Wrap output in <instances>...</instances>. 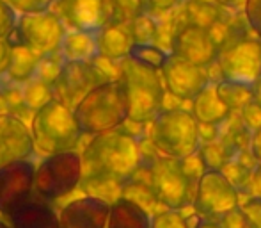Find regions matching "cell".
Wrapping results in <instances>:
<instances>
[{"mask_svg": "<svg viewBox=\"0 0 261 228\" xmlns=\"http://www.w3.org/2000/svg\"><path fill=\"white\" fill-rule=\"evenodd\" d=\"M82 178H112L117 182L132 178L142 163L139 141L123 130L93 135L80 153Z\"/></svg>", "mask_w": 261, "mask_h": 228, "instance_id": "6da1fadb", "label": "cell"}, {"mask_svg": "<svg viewBox=\"0 0 261 228\" xmlns=\"http://www.w3.org/2000/svg\"><path fill=\"white\" fill-rule=\"evenodd\" d=\"M71 111L82 135L116 130L128 121V98L123 82L119 79L100 82L87 91Z\"/></svg>", "mask_w": 261, "mask_h": 228, "instance_id": "7a4b0ae2", "label": "cell"}, {"mask_svg": "<svg viewBox=\"0 0 261 228\" xmlns=\"http://www.w3.org/2000/svg\"><path fill=\"white\" fill-rule=\"evenodd\" d=\"M119 80L128 98V120L132 123H151L164 109L165 87L160 72L124 57L119 61Z\"/></svg>", "mask_w": 261, "mask_h": 228, "instance_id": "3957f363", "label": "cell"}, {"mask_svg": "<svg viewBox=\"0 0 261 228\" xmlns=\"http://www.w3.org/2000/svg\"><path fill=\"white\" fill-rule=\"evenodd\" d=\"M149 139L160 155L176 161L187 159L201 146L199 123L187 109L165 107L153 118Z\"/></svg>", "mask_w": 261, "mask_h": 228, "instance_id": "277c9868", "label": "cell"}, {"mask_svg": "<svg viewBox=\"0 0 261 228\" xmlns=\"http://www.w3.org/2000/svg\"><path fill=\"white\" fill-rule=\"evenodd\" d=\"M215 64L220 79L251 86L261 73V41L244 27H231L219 39Z\"/></svg>", "mask_w": 261, "mask_h": 228, "instance_id": "5b68a950", "label": "cell"}, {"mask_svg": "<svg viewBox=\"0 0 261 228\" xmlns=\"http://www.w3.org/2000/svg\"><path fill=\"white\" fill-rule=\"evenodd\" d=\"M29 128L34 146L48 155L71 152L79 146L82 138L73 111L55 98L32 114Z\"/></svg>", "mask_w": 261, "mask_h": 228, "instance_id": "8992f818", "label": "cell"}, {"mask_svg": "<svg viewBox=\"0 0 261 228\" xmlns=\"http://www.w3.org/2000/svg\"><path fill=\"white\" fill-rule=\"evenodd\" d=\"M82 159L76 150L46 155L34 170V193L43 201L68 196L80 186Z\"/></svg>", "mask_w": 261, "mask_h": 228, "instance_id": "52a82bcc", "label": "cell"}, {"mask_svg": "<svg viewBox=\"0 0 261 228\" xmlns=\"http://www.w3.org/2000/svg\"><path fill=\"white\" fill-rule=\"evenodd\" d=\"M146 173L156 201L169 209H181L189 200L190 182L181 163L165 155H155L146 164Z\"/></svg>", "mask_w": 261, "mask_h": 228, "instance_id": "ba28073f", "label": "cell"}, {"mask_svg": "<svg viewBox=\"0 0 261 228\" xmlns=\"http://www.w3.org/2000/svg\"><path fill=\"white\" fill-rule=\"evenodd\" d=\"M14 31L23 45L38 52L39 56H48L61 50L68 29L59 14H55V11L46 9L18 14Z\"/></svg>", "mask_w": 261, "mask_h": 228, "instance_id": "9c48e42d", "label": "cell"}, {"mask_svg": "<svg viewBox=\"0 0 261 228\" xmlns=\"http://www.w3.org/2000/svg\"><path fill=\"white\" fill-rule=\"evenodd\" d=\"M238 191L231 182L215 170H204L196 184V205L197 212L206 218H222L226 212L238 207Z\"/></svg>", "mask_w": 261, "mask_h": 228, "instance_id": "30bf717a", "label": "cell"}, {"mask_svg": "<svg viewBox=\"0 0 261 228\" xmlns=\"http://www.w3.org/2000/svg\"><path fill=\"white\" fill-rule=\"evenodd\" d=\"M105 80L109 79L94 62L64 61L61 73L52 86L54 98L71 109L79 104L84 95H87V91H91L94 86L105 82Z\"/></svg>", "mask_w": 261, "mask_h": 228, "instance_id": "8fae6325", "label": "cell"}, {"mask_svg": "<svg viewBox=\"0 0 261 228\" xmlns=\"http://www.w3.org/2000/svg\"><path fill=\"white\" fill-rule=\"evenodd\" d=\"M217 49H219V41L212 29L189 24V21L176 29L171 39L172 56L203 68H208L215 62Z\"/></svg>", "mask_w": 261, "mask_h": 228, "instance_id": "7c38bea8", "label": "cell"}, {"mask_svg": "<svg viewBox=\"0 0 261 228\" xmlns=\"http://www.w3.org/2000/svg\"><path fill=\"white\" fill-rule=\"evenodd\" d=\"M160 77L165 91H169L178 100H192L204 86L212 82L206 68L192 64L172 54H169L160 68Z\"/></svg>", "mask_w": 261, "mask_h": 228, "instance_id": "4fadbf2b", "label": "cell"}, {"mask_svg": "<svg viewBox=\"0 0 261 228\" xmlns=\"http://www.w3.org/2000/svg\"><path fill=\"white\" fill-rule=\"evenodd\" d=\"M36 164L31 159L13 161L0 166V212L9 216L34 193Z\"/></svg>", "mask_w": 261, "mask_h": 228, "instance_id": "5bb4252c", "label": "cell"}, {"mask_svg": "<svg viewBox=\"0 0 261 228\" xmlns=\"http://www.w3.org/2000/svg\"><path fill=\"white\" fill-rule=\"evenodd\" d=\"M59 18L73 31L96 32L109 21L107 0H55Z\"/></svg>", "mask_w": 261, "mask_h": 228, "instance_id": "9a60e30c", "label": "cell"}, {"mask_svg": "<svg viewBox=\"0 0 261 228\" xmlns=\"http://www.w3.org/2000/svg\"><path fill=\"white\" fill-rule=\"evenodd\" d=\"M36 152L31 128L11 112L0 114V166L13 161L31 159Z\"/></svg>", "mask_w": 261, "mask_h": 228, "instance_id": "2e32d148", "label": "cell"}, {"mask_svg": "<svg viewBox=\"0 0 261 228\" xmlns=\"http://www.w3.org/2000/svg\"><path fill=\"white\" fill-rule=\"evenodd\" d=\"M110 205L94 196L71 200L59 212V228H105Z\"/></svg>", "mask_w": 261, "mask_h": 228, "instance_id": "e0dca14e", "label": "cell"}, {"mask_svg": "<svg viewBox=\"0 0 261 228\" xmlns=\"http://www.w3.org/2000/svg\"><path fill=\"white\" fill-rule=\"evenodd\" d=\"M96 43L100 57H105L109 61H123L130 54L134 39L126 24L107 21L103 27L96 31Z\"/></svg>", "mask_w": 261, "mask_h": 228, "instance_id": "ac0fdd59", "label": "cell"}, {"mask_svg": "<svg viewBox=\"0 0 261 228\" xmlns=\"http://www.w3.org/2000/svg\"><path fill=\"white\" fill-rule=\"evenodd\" d=\"M7 218L13 228H59L57 212L43 200L29 198Z\"/></svg>", "mask_w": 261, "mask_h": 228, "instance_id": "d6986e66", "label": "cell"}, {"mask_svg": "<svg viewBox=\"0 0 261 228\" xmlns=\"http://www.w3.org/2000/svg\"><path fill=\"white\" fill-rule=\"evenodd\" d=\"M190 102H192L190 114L199 125H220L231 114L229 109L217 97L215 82H210L208 86H204Z\"/></svg>", "mask_w": 261, "mask_h": 228, "instance_id": "ffe728a7", "label": "cell"}, {"mask_svg": "<svg viewBox=\"0 0 261 228\" xmlns=\"http://www.w3.org/2000/svg\"><path fill=\"white\" fill-rule=\"evenodd\" d=\"M41 56L29 49L23 43H14L9 45V61H7V68L4 77L7 82L13 84H25L36 75V68Z\"/></svg>", "mask_w": 261, "mask_h": 228, "instance_id": "44dd1931", "label": "cell"}, {"mask_svg": "<svg viewBox=\"0 0 261 228\" xmlns=\"http://www.w3.org/2000/svg\"><path fill=\"white\" fill-rule=\"evenodd\" d=\"M105 228H151V218L137 203L119 198L110 205Z\"/></svg>", "mask_w": 261, "mask_h": 228, "instance_id": "7402d4cb", "label": "cell"}, {"mask_svg": "<svg viewBox=\"0 0 261 228\" xmlns=\"http://www.w3.org/2000/svg\"><path fill=\"white\" fill-rule=\"evenodd\" d=\"M59 52L66 61H84L93 62L98 57L96 32L69 31L66 32Z\"/></svg>", "mask_w": 261, "mask_h": 228, "instance_id": "603a6c76", "label": "cell"}, {"mask_svg": "<svg viewBox=\"0 0 261 228\" xmlns=\"http://www.w3.org/2000/svg\"><path fill=\"white\" fill-rule=\"evenodd\" d=\"M215 91L219 100L229 109V112L242 111L252 100V91L249 84H240V82H233V80L220 79L215 82Z\"/></svg>", "mask_w": 261, "mask_h": 228, "instance_id": "cb8c5ba5", "label": "cell"}, {"mask_svg": "<svg viewBox=\"0 0 261 228\" xmlns=\"http://www.w3.org/2000/svg\"><path fill=\"white\" fill-rule=\"evenodd\" d=\"M50 100H54V89L50 84L43 82L36 77L21 84V105L32 114L45 104H48Z\"/></svg>", "mask_w": 261, "mask_h": 228, "instance_id": "d4e9b609", "label": "cell"}, {"mask_svg": "<svg viewBox=\"0 0 261 228\" xmlns=\"http://www.w3.org/2000/svg\"><path fill=\"white\" fill-rule=\"evenodd\" d=\"M167 56L169 54L162 47L155 45V43H134L130 49V54H128V57L134 59L135 62L153 68L156 72H160Z\"/></svg>", "mask_w": 261, "mask_h": 228, "instance_id": "484cf974", "label": "cell"}, {"mask_svg": "<svg viewBox=\"0 0 261 228\" xmlns=\"http://www.w3.org/2000/svg\"><path fill=\"white\" fill-rule=\"evenodd\" d=\"M126 25L134 43H155L156 45L160 29H158V24L153 18V14L142 13L139 16H135L132 21H128Z\"/></svg>", "mask_w": 261, "mask_h": 228, "instance_id": "4316f807", "label": "cell"}, {"mask_svg": "<svg viewBox=\"0 0 261 228\" xmlns=\"http://www.w3.org/2000/svg\"><path fill=\"white\" fill-rule=\"evenodd\" d=\"M220 6L208 2H197V0H187V16L189 24H196L201 27L212 29L219 21Z\"/></svg>", "mask_w": 261, "mask_h": 228, "instance_id": "83f0119b", "label": "cell"}, {"mask_svg": "<svg viewBox=\"0 0 261 228\" xmlns=\"http://www.w3.org/2000/svg\"><path fill=\"white\" fill-rule=\"evenodd\" d=\"M109 21L128 24L135 16L146 13V0H107Z\"/></svg>", "mask_w": 261, "mask_h": 228, "instance_id": "f1b7e54d", "label": "cell"}, {"mask_svg": "<svg viewBox=\"0 0 261 228\" xmlns=\"http://www.w3.org/2000/svg\"><path fill=\"white\" fill-rule=\"evenodd\" d=\"M66 59L62 57L61 52L55 54H48V56H41L38 62V68H36V79L43 80V82L54 86V82L57 80L59 73L62 70V64H64Z\"/></svg>", "mask_w": 261, "mask_h": 228, "instance_id": "f546056e", "label": "cell"}, {"mask_svg": "<svg viewBox=\"0 0 261 228\" xmlns=\"http://www.w3.org/2000/svg\"><path fill=\"white\" fill-rule=\"evenodd\" d=\"M240 123L249 135H252L254 132L259 130L261 128V105L258 104V102L251 100L244 109H242L240 111Z\"/></svg>", "mask_w": 261, "mask_h": 228, "instance_id": "4dcf8cb0", "label": "cell"}, {"mask_svg": "<svg viewBox=\"0 0 261 228\" xmlns=\"http://www.w3.org/2000/svg\"><path fill=\"white\" fill-rule=\"evenodd\" d=\"M151 228H187V219L181 212L169 209L156 212L151 218Z\"/></svg>", "mask_w": 261, "mask_h": 228, "instance_id": "1f68e13d", "label": "cell"}, {"mask_svg": "<svg viewBox=\"0 0 261 228\" xmlns=\"http://www.w3.org/2000/svg\"><path fill=\"white\" fill-rule=\"evenodd\" d=\"M242 11H244L247 27L261 41V0H245V6Z\"/></svg>", "mask_w": 261, "mask_h": 228, "instance_id": "d6a6232c", "label": "cell"}, {"mask_svg": "<svg viewBox=\"0 0 261 228\" xmlns=\"http://www.w3.org/2000/svg\"><path fill=\"white\" fill-rule=\"evenodd\" d=\"M249 228H261V198L251 196L244 205H238Z\"/></svg>", "mask_w": 261, "mask_h": 228, "instance_id": "836d02e7", "label": "cell"}, {"mask_svg": "<svg viewBox=\"0 0 261 228\" xmlns=\"http://www.w3.org/2000/svg\"><path fill=\"white\" fill-rule=\"evenodd\" d=\"M18 21V13L6 2L0 0V39H6L11 34Z\"/></svg>", "mask_w": 261, "mask_h": 228, "instance_id": "e575fe53", "label": "cell"}, {"mask_svg": "<svg viewBox=\"0 0 261 228\" xmlns=\"http://www.w3.org/2000/svg\"><path fill=\"white\" fill-rule=\"evenodd\" d=\"M18 14L23 13H36V11L52 9L55 0H6Z\"/></svg>", "mask_w": 261, "mask_h": 228, "instance_id": "d590c367", "label": "cell"}, {"mask_svg": "<svg viewBox=\"0 0 261 228\" xmlns=\"http://www.w3.org/2000/svg\"><path fill=\"white\" fill-rule=\"evenodd\" d=\"M220 219H222V221H220V226L222 228H249L247 221H245L244 214H242V211H240V207L226 212Z\"/></svg>", "mask_w": 261, "mask_h": 228, "instance_id": "8d00e7d4", "label": "cell"}, {"mask_svg": "<svg viewBox=\"0 0 261 228\" xmlns=\"http://www.w3.org/2000/svg\"><path fill=\"white\" fill-rule=\"evenodd\" d=\"M178 4L179 0H146V13H167Z\"/></svg>", "mask_w": 261, "mask_h": 228, "instance_id": "74e56055", "label": "cell"}, {"mask_svg": "<svg viewBox=\"0 0 261 228\" xmlns=\"http://www.w3.org/2000/svg\"><path fill=\"white\" fill-rule=\"evenodd\" d=\"M251 153L258 163H261V128L251 135Z\"/></svg>", "mask_w": 261, "mask_h": 228, "instance_id": "f35d334b", "label": "cell"}, {"mask_svg": "<svg viewBox=\"0 0 261 228\" xmlns=\"http://www.w3.org/2000/svg\"><path fill=\"white\" fill-rule=\"evenodd\" d=\"M9 61V43L6 39H0V77H4Z\"/></svg>", "mask_w": 261, "mask_h": 228, "instance_id": "ab89813d", "label": "cell"}, {"mask_svg": "<svg viewBox=\"0 0 261 228\" xmlns=\"http://www.w3.org/2000/svg\"><path fill=\"white\" fill-rule=\"evenodd\" d=\"M251 91H252V100L258 102L261 105V73L258 75V79L251 84Z\"/></svg>", "mask_w": 261, "mask_h": 228, "instance_id": "60d3db41", "label": "cell"}, {"mask_svg": "<svg viewBox=\"0 0 261 228\" xmlns=\"http://www.w3.org/2000/svg\"><path fill=\"white\" fill-rule=\"evenodd\" d=\"M220 6H226V7H229V9L238 11V9H244L245 0H222V2H220Z\"/></svg>", "mask_w": 261, "mask_h": 228, "instance_id": "b9f144b4", "label": "cell"}, {"mask_svg": "<svg viewBox=\"0 0 261 228\" xmlns=\"http://www.w3.org/2000/svg\"><path fill=\"white\" fill-rule=\"evenodd\" d=\"M196 228H222V226L217 225V223H212V221H199Z\"/></svg>", "mask_w": 261, "mask_h": 228, "instance_id": "7bdbcfd3", "label": "cell"}, {"mask_svg": "<svg viewBox=\"0 0 261 228\" xmlns=\"http://www.w3.org/2000/svg\"><path fill=\"white\" fill-rule=\"evenodd\" d=\"M197 2H208V4H215V6H220L222 0H197Z\"/></svg>", "mask_w": 261, "mask_h": 228, "instance_id": "ee69618b", "label": "cell"}, {"mask_svg": "<svg viewBox=\"0 0 261 228\" xmlns=\"http://www.w3.org/2000/svg\"><path fill=\"white\" fill-rule=\"evenodd\" d=\"M0 228H13L11 225H7L6 221H2V219H0Z\"/></svg>", "mask_w": 261, "mask_h": 228, "instance_id": "f6af8a7d", "label": "cell"}]
</instances>
